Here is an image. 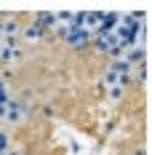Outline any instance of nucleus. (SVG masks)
<instances>
[{
	"instance_id": "nucleus-3",
	"label": "nucleus",
	"mask_w": 152,
	"mask_h": 155,
	"mask_svg": "<svg viewBox=\"0 0 152 155\" xmlns=\"http://www.w3.org/2000/svg\"><path fill=\"white\" fill-rule=\"evenodd\" d=\"M24 104H19V102H8L5 104V118L3 120H8V123H19V120H24Z\"/></svg>"
},
{
	"instance_id": "nucleus-10",
	"label": "nucleus",
	"mask_w": 152,
	"mask_h": 155,
	"mask_svg": "<svg viewBox=\"0 0 152 155\" xmlns=\"http://www.w3.org/2000/svg\"><path fill=\"white\" fill-rule=\"evenodd\" d=\"M118 80H120V75H118V72H112V70L107 67V72H104V83H107V86H118Z\"/></svg>"
},
{
	"instance_id": "nucleus-6",
	"label": "nucleus",
	"mask_w": 152,
	"mask_h": 155,
	"mask_svg": "<svg viewBox=\"0 0 152 155\" xmlns=\"http://www.w3.org/2000/svg\"><path fill=\"white\" fill-rule=\"evenodd\" d=\"M37 27H43V30L56 27V14H53V11H40V14H37Z\"/></svg>"
},
{
	"instance_id": "nucleus-9",
	"label": "nucleus",
	"mask_w": 152,
	"mask_h": 155,
	"mask_svg": "<svg viewBox=\"0 0 152 155\" xmlns=\"http://www.w3.org/2000/svg\"><path fill=\"white\" fill-rule=\"evenodd\" d=\"M0 30H3V38H16L19 24H16V21H5V24H0Z\"/></svg>"
},
{
	"instance_id": "nucleus-4",
	"label": "nucleus",
	"mask_w": 152,
	"mask_h": 155,
	"mask_svg": "<svg viewBox=\"0 0 152 155\" xmlns=\"http://www.w3.org/2000/svg\"><path fill=\"white\" fill-rule=\"evenodd\" d=\"M144 56H147V48H144V46H131L125 54H123V59L131 64V67L141 64V62H144Z\"/></svg>"
},
{
	"instance_id": "nucleus-2",
	"label": "nucleus",
	"mask_w": 152,
	"mask_h": 155,
	"mask_svg": "<svg viewBox=\"0 0 152 155\" xmlns=\"http://www.w3.org/2000/svg\"><path fill=\"white\" fill-rule=\"evenodd\" d=\"M91 40H93V32L88 30H75L67 35V46H75V48H86Z\"/></svg>"
},
{
	"instance_id": "nucleus-8",
	"label": "nucleus",
	"mask_w": 152,
	"mask_h": 155,
	"mask_svg": "<svg viewBox=\"0 0 152 155\" xmlns=\"http://www.w3.org/2000/svg\"><path fill=\"white\" fill-rule=\"evenodd\" d=\"M46 35V30L43 27H37V24H30L27 30H24V40H40Z\"/></svg>"
},
{
	"instance_id": "nucleus-1",
	"label": "nucleus",
	"mask_w": 152,
	"mask_h": 155,
	"mask_svg": "<svg viewBox=\"0 0 152 155\" xmlns=\"http://www.w3.org/2000/svg\"><path fill=\"white\" fill-rule=\"evenodd\" d=\"M118 21H120V14L112 11V14H102V24H96V35H112L118 30Z\"/></svg>"
},
{
	"instance_id": "nucleus-7",
	"label": "nucleus",
	"mask_w": 152,
	"mask_h": 155,
	"mask_svg": "<svg viewBox=\"0 0 152 155\" xmlns=\"http://www.w3.org/2000/svg\"><path fill=\"white\" fill-rule=\"evenodd\" d=\"M109 70H112V72H118V75H131V70H134V67H131V64L125 62V59H115V62L109 64Z\"/></svg>"
},
{
	"instance_id": "nucleus-12",
	"label": "nucleus",
	"mask_w": 152,
	"mask_h": 155,
	"mask_svg": "<svg viewBox=\"0 0 152 155\" xmlns=\"http://www.w3.org/2000/svg\"><path fill=\"white\" fill-rule=\"evenodd\" d=\"M120 96H123L120 86H109V99H120Z\"/></svg>"
},
{
	"instance_id": "nucleus-5",
	"label": "nucleus",
	"mask_w": 152,
	"mask_h": 155,
	"mask_svg": "<svg viewBox=\"0 0 152 155\" xmlns=\"http://www.w3.org/2000/svg\"><path fill=\"white\" fill-rule=\"evenodd\" d=\"M93 43H96V48H99V51H104V54H109L112 48L118 46L115 32H112V35H96V40H93Z\"/></svg>"
},
{
	"instance_id": "nucleus-11",
	"label": "nucleus",
	"mask_w": 152,
	"mask_h": 155,
	"mask_svg": "<svg viewBox=\"0 0 152 155\" xmlns=\"http://www.w3.org/2000/svg\"><path fill=\"white\" fill-rule=\"evenodd\" d=\"M8 144H11V142H8V134H5V131H0V155L8 150Z\"/></svg>"
}]
</instances>
